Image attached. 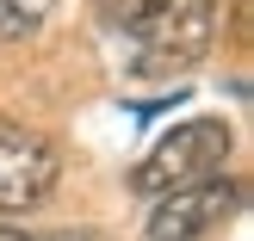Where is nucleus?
<instances>
[{
  "label": "nucleus",
  "instance_id": "423d86ee",
  "mask_svg": "<svg viewBox=\"0 0 254 241\" xmlns=\"http://www.w3.org/2000/svg\"><path fill=\"white\" fill-rule=\"evenodd\" d=\"M0 241H37V235H25V229H6V223H0Z\"/></svg>",
  "mask_w": 254,
  "mask_h": 241
},
{
  "label": "nucleus",
  "instance_id": "7ed1b4c3",
  "mask_svg": "<svg viewBox=\"0 0 254 241\" xmlns=\"http://www.w3.org/2000/svg\"><path fill=\"white\" fill-rule=\"evenodd\" d=\"M236 210H242V180H230V173L174 186V192H161L155 210H149V241H205V235H217Z\"/></svg>",
  "mask_w": 254,
  "mask_h": 241
},
{
  "label": "nucleus",
  "instance_id": "20e7f679",
  "mask_svg": "<svg viewBox=\"0 0 254 241\" xmlns=\"http://www.w3.org/2000/svg\"><path fill=\"white\" fill-rule=\"evenodd\" d=\"M56 173H62V155H56L50 136H37V130H25V124H6V118H0V217L31 210L37 198H50Z\"/></svg>",
  "mask_w": 254,
  "mask_h": 241
},
{
  "label": "nucleus",
  "instance_id": "f03ea898",
  "mask_svg": "<svg viewBox=\"0 0 254 241\" xmlns=\"http://www.w3.org/2000/svg\"><path fill=\"white\" fill-rule=\"evenodd\" d=\"M230 148H236V130L223 118H186L130 167V192L161 198V192H174V186L211 180V173L230 167Z\"/></svg>",
  "mask_w": 254,
  "mask_h": 241
},
{
  "label": "nucleus",
  "instance_id": "39448f33",
  "mask_svg": "<svg viewBox=\"0 0 254 241\" xmlns=\"http://www.w3.org/2000/svg\"><path fill=\"white\" fill-rule=\"evenodd\" d=\"M50 19V0H0V44H25Z\"/></svg>",
  "mask_w": 254,
  "mask_h": 241
},
{
  "label": "nucleus",
  "instance_id": "f257e3e1",
  "mask_svg": "<svg viewBox=\"0 0 254 241\" xmlns=\"http://www.w3.org/2000/svg\"><path fill=\"white\" fill-rule=\"evenodd\" d=\"M99 25L124 44L136 74H186L211 49L217 0H99Z\"/></svg>",
  "mask_w": 254,
  "mask_h": 241
}]
</instances>
